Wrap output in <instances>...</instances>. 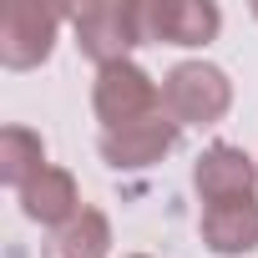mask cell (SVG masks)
I'll list each match as a JSON object with an SVG mask.
<instances>
[{"instance_id":"cell-1","label":"cell","mask_w":258,"mask_h":258,"mask_svg":"<svg viewBox=\"0 0 258 258\" xmlns=\"http://www.w3.org/2000/svg\"><path fill=\"white\" fill-rule=\"evenodd\" d=\"M233 106V81L213 61H182L162 76V111L177 126H213Z\"/></svg>"},{"instance_id":"cell-2","label":"cell","mask_w":258,"mask_h":258,"mask_svg":"<svg viewBox=\"0 0 258 258\" xmlns=\"http://www.w3.org/2000/svg\"><path fill=\"white\" fill-rule=\"evenodd\" d=\"M71 31H76V46L96 61V71L111 61H132V46L147 41L137 0H91V6L71 11Z\"/></svg>"},{"instance_id":"cell-3","label":"cell","mask_w":258,"mask_h":258,"mask_svg":"<svg viewBox=\"0 0 258 258\" xmlns=\"http://www.w3.org/2000/svg\"><path fill=\"white\" fill-rule=\"evenodd\" d=\"M71 11L61 6H41V0H11L0 11V66L6 71H31L51 56L56 31Z\"/></svg>"},{"instance_id":"cell-4","label":"cell","mask_w":258,"mask_h":258,"mask_svg":"<svg viewBox=\"0 0 258 258\" xmlns=\"http://www.w3.org/2000/svg\"><path fill=\"white\" fill-rule=\"evenodd\" d=\"M91 106L101 116V126H132L152 111H162V86L137 66V61H111L96 71V86H91Z\"/></svg>"},{"instance_id":"cell-5","label":"cell","mask_w":258,"mask_h":258,"mask_svg":"<svg viewBox=\"0 0 258 258\" xmlns=\"http://www.w3.org/2000/svg\"><path fill=\"white\" fill-rule=\"evenodd\" d=\"M177 137H182V126L167 111H152V116H142L132 126H111V132H101V157L116 172H137V167L162 162L177 147Z\"/></svg>"},{"instance_id":"cell-6","label":"cell","mask_w":258,"mask_h":258,"mask_svg":"<svg viewBox=\"0 0 258 258\" xmlns=\"http://www.w3.org/2000/svg\"><path fill=\"white\" fill-rule=\"evenodd\" d=\"M192 187H198V198L208 208L258 198V162L243 147H233V142H213L198 157V167H192Z\"/></svg>"},{"instance_id":"cell-7","label":"cell","mask_w":258,"mask_h":258,"mask_svg":"<svg viewBox=\"0 0 258 258\" xmlns=\"http://www.w3.org/2000/svg\"><path fill=\"white\" fill-rule=\"evenodd\" d=\"M142 26H147V41H162V46H208L223 31V11L213 0H147Z\"/></svg>"},{"instance_id":"cell-8","label":"cell","mask_w":258,"mask_h":258,"mask_svg":"<svg viewBox=\"0 0 258 258\" xmlns=\"http://www.w3.org/2000/svg\"><path fill=\"white\" fill-rule=\"evenodd\" d=\"M81 208H86L81 187H76V177L66 167H46L31 187H21V213L31 223H41V228H66Z\"/></svg>"},{"instance_id":"cell-9","label":"cell","mask_w":258,"mask_h":258,"mask_svg":"<svg viewBox=\"0 0 258 258\" xmlns=\"http://www.w3.org/2000/svg\"><path fill=\"white\" fill-rule=\"evenodd\" d=\"M203 243L218 258H243L258 248V198L203 208Z\"/></svg>"},{"instance_id":"cell-10","label":"cell","mask_w":258,"mask_h":258,"mask_svg":"<svg viewBox=\"0 0 258 258\" xmlns=\"http://www.w3.org/2000/svg\"><path fill=\"white\" fill-rule=\"evenodd\" d=\"M106 253H111V223H106L101 208H81L41 248V258H106Z\"/></svg>"},{"instance_id":"cell-11","label":"cell","mask_w":258,"mask_h":258,"mask_svg":"<svg viewBox=\"0 0 258 258\" xmlns=\"http://www.w3.org/2000/svg\"><path fill=\"white\" fill-rule=\"evenodd\" d=\"M51 162H46V142H41V132H31V126H6L0 132V182L6 187H31L41 172H46Z\"/></svg>"},{"instance_id":"cell-12","label":"cell","mask_w":258,"mask_h":258,"mask_svg":"<svg viewBox=\"0 0 258 258\" xmlns=\"http://www.w3.org/2000/svg\"><path fill=\"white\" fill-rule=\"evenodd\" d=\"M132 258H152V253H132Z\"/></svg>"},{"instance_id":"cell-13","label":"cell","mask_w":258,"mask_h":258,"mask_svg":"<svg viewBox=\"0 0 258 258\" xmlns=\"http://www.w3.org/2000/svg\"><path fill=\"white\" fill-rule=\"evenodd\" d=\"M253 16H258V0H253Z\"/></svg>"}]
</instances>
